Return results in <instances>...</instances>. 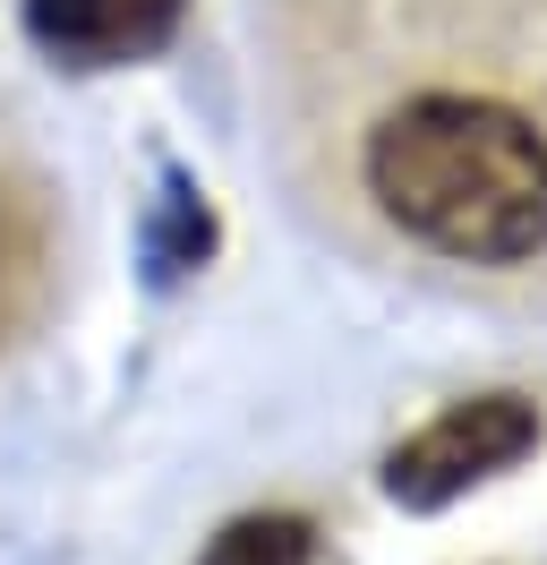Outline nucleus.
<instances>
[{"label": "nucleus", "instance_id": "1", "mask_svg": "<svg viewBox=\"0 0 547 565\" xmlns=\"http://www.w3.org/2000/svg\"><path fill=\"white\" fill-rule=\"evenodd\" d=\"M368 189L410 241L513 266L547 248V138L487 95H419L368 138Z\"/></svg>", "mask_w": 547, "mask_h": 565}, {"label": "nucleus", "instance_id": "2", "mask_svg": "<svg viewBox=\"0 0 547 565\" xmlns=\"http://www.w3.org/2000/svg\"><path fill=\"white\" fill-rule=\"evenodd\" d=\"M530 446H539V412H530L522 394H471V403L437 412L410 446H394L385 489H394V505H419V514H428V505H453L462 489L513 471Z\"/></svg>", "mask_w": 547, "mask_h": 565}, {"label": "nucleus", "instance_id": "3", "mask_svg": "<svg viewBox=\"0 0 547 565\" xmlns=\"http://www.w3.org/2000/svg\"><path fill=\"white\" fill-rule=\"evenodd\" d=\"M171 26H180L171 0H26V35L52 61H77V70L146 61L171 43Z\"/></svg>", "mask_w": 547, "mask_h": 565}, {"label": "nucleus", "instance_id": "4", "mask_svg": "<svg viewBox=\"0 0 547 565\" xmlns=\"http://www.w3.org/2000/svg\"><path fill=\"white\" fill-rule=\"evenodd\" d=\"M308 557H317V531L300 514H239L232 531L205 540L197 565H308Z\"/></svg>", "mask_w": 547, "mask_h": 565}]
</instances>
